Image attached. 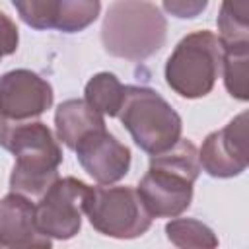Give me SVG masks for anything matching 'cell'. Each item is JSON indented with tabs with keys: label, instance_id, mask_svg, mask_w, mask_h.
Masks as SVG:
<instances>
[{
	"label": "cell",
	"instance_id": "3",
	"mask_svg": "<svg viewBox=\"0 0 249 249\" xmlns=\"http://www.w3.org/2000/svg\"><path fill=\"white\" fill-rule=\"evenodd\" d=\"M117 117L130 132L134 144L150 156L171 148L183 132L179 113L156 89L146 86H126Z\"/></svg>",
	"mask_w": 249,
	"mask_h": 249
},
{
	"label": "cell",
	"instance_id": "6",
	"mask_svg": "<svg viewBox=\"0 0 249 249\" xmlns=\"http://www.w3.org/2000/svg\"><path fill=\"white\" fill-rule=\"evenodd\" d=\"M91 187L76 177H58L35 204V222L51 239H72L82 228L84 206Z\"/></svg>",
	"mask_w": 249,
	"mask_h": 249
},
{
	"label": "cell",
	"instance_id": "5",
	"mask_svg": "<svg viewBox=\"0 0 249 249\" xmlns=\"http://www.w3.org/2000/svg\"><path fill=\"white\" fill-rule=\"evenodd\" d=\"M84 214L95 231L115 239L140 237L154 220L136 189L111 185L91 187Z\"/></svg>",
	"mask_w": 249,
	"mask_h": 249
},
{
	"label": "cell",
	"instance_id": "2",
	"mask_svg": "<svg viewBox=\"0 0 249 249\" xmlns=\"http://www.w3.org/2000/svg\"><path fill=\"white\" fill-rule=\"evenodd\" d=\"M167 37V21L150 0H115L101 25V43L113 56L144 60L156 54Z\"/></svg>",
	"mask_w": 249,
	"mask_h": 249
},
{
	"label": "cell",
	"instance_id": "1",
	"mask_svg": "<svg viewBox=\"0 0 249 249\" xmlns=\"http://www.w3.org/2000/svg\"><path fill=\"white\" fill-rule=\"evenodd\" d=\"M0 146L16 158L10 175L12 193L37 200L58 179L62 150L45 123L0 119Z\"/></svg>",
	"mask_w": 249,
	"mask_h": 249
},
{
	"label": "cell",
	"instance_id": "13",
	"mask_svg": "<svg viewBox=\"0 0 249 249\" xmlns=\"http://www.w3.org/2000/svg\"><path fill=\"white\" fill-rule=\"evenodd\" d=\"M124 93H126V86H123L115 74L99 72L93 78H89V82L86 84L84 99L101 115L117 117L123 107Z\"/></svg>",
	"mask_w": 249,
	"mask_h": 249
},
{
	"label": "cell",
	"instance_id": "14",
	"mask_svg": "<svg viewBox=\"0 0 249 249\" xmlns=\"http://www.w3.org/2000/svg\"><path fill=\"white\" fill-rule=\"evenodd\" d=\"M216 23L222 47L249 45V0H222Z\"/></svg>",
	"mask_w": 249,
	"mask_h": 249
},
{
	"label": "cell",
	"instance_id": "7",
	"mask_svg": "<svg viewBox=\"0 0 249 249\" xmlns=\"http://www.w3.org/2000/svg\"><path fill=\"white\" fill-rule=\"evenodd\" d=\"M200 169L210 177L230 179L241 175L249 165V115L233 117L224 128L210 132L198 150Z\"/></svg>",
	"mask_w": 249,
	"mask_h": 249
},
{
	"label": "cell",
	"instance_id": "9",
	"mask_svg": "<svg viewBox=\"0 0 249 249\" xmlns=\"http://www.w3.org/2000/svg\"><path fill=\"white\" fill-rule=\"evenodd\" d=\"M193 185L187 175L150 161L136 191L152 218H175L191 206Z\"/></svg>",
	"mask_w": 249,
	"mask_h": 249
},
{
	"label": "cell",
	"instance_id": "16",
	"mask_svg": "<svg viewBox=\"0 0 249 249\" xmlns=\"http://www.w3.org/2000/svg\"><path fill=\"white\" fill-rule=\"evenodd\" d=\"M165 233L167 239L183 249L196 247V249H214L218 247V237L216 233L202 224L200 220L195 218H171L165 224Z\"/></svg>",
	"mask_w": 249,
	"mask_h": 249
},
{
	"label": "cell",
	"instance_id": "12",
	"mask_svg": "<svg viewBox=\"0 0 249 249\" xmlns=\"http://www.w3.org/2000/svg\"><path fill=\"white\" fill-rule=\"evenodd\" d=\"M54 126L58 140L74 150L76 144L91 130L107 128L105 115L93 109L86 99H66L56 107L54 113Z\"/></svg>",
	"mask_w": 249,
	"mask_h": 249
},
{
	"label": "cell",
	"instance_id": "20",
	"mask_svg": "<svg viewBox=\"0 0 249 249\" xmlns=\"http://www.w3.org/2000/svg\"><path fill=\"white\" fill-rule=\"evenodd\" d=\"M18 43H19V33L16 23L10 19V16L0 12V58L14 54L18 51Z\"/></svg>",
	"mask_w": 249,
	"mask_h": 249
},
{
	"label": "cell",
	"instance_id": "15",
	"mask_svg": "<svg viewBox=\"0 0 249 249\" xmlns=\"http://www.w3.org/2000/svg\"><path fill=\"white\" fill-rule=\"evenodd\" d=\"M222 76L228 93L233 99L247 101L249 88V45L222 47Z\"/></svg>",
	"mask_w": 249,
	"mask_h": 249
},
{
	"label": "cell",
	"instance_id": "18",
	"mask_svg": "<svg viewBox=\"0 0 249 249\" xmlns=\"http://www.w3.org/2000/svg\"><path fill=\"white\" fill-rule=\"evenodd\" d=\"M23 23L37 31L54 29L58 0H12Z\"/></svg>",
	"mask_w": 249,
	"mask_h": 249
},
{
	"label": "cell",
	"instance_id": "8",
	"mask_svg": "<svg viewBox=\"0 0 249 249\" xmlns=\"http://www.w3.org/2000/svg\"><path fill=\"white\" fill-rule=\"evenodd\" d=\"M53 99V86L27 68L0 76V119L14 123L37 119L51 109Z\"/></svg>",
	"mask_w": 249,
	"mask_h": 249
},
{
	"label": "cell",
	"instance_id": "4",
	"mask_svg": "<svg viewBox=\"0 0 249 249\" xmlns=\"http://www.w3.org/2000/svg\"><path fill=\"white\" fill-rule=\"evenodd\" d=\"M222 72V43L208 29L185 35L165 62V82L181 97L198 99L212 91Z\"/></svg>",
	"mask_w": 249,
	"mask_h": 249
},
{
	"label": "cell",
	"instance_id": "11",
	"mask_svg": "<svg viewBox=\"0 0 249 249\" xmlns=\"http://www.w3.org/2000/svg\"><path fill=\"white\" fill-rule=\"evenodd\" d=\"M53 239L41 233L35 222V204L31 198L8 193L0 200V247H51Z\"/></svg>",
	"mask_w": 249,
	"mask_h": 249
},
{
	"label": "cell",
	"instance_id": "19",
	"mask_svg": "<svg viewBox=\"0 0 249 249\" xmlns=\"http://www.w3.org/2000/svg\"><path fill=\"white\" fill-rule=\"evenodd\" d=\"M161 2H163V10L179 19L198 18L208 6V0H161Z\"/></svg>",
	"mask_w": 249,
	"mask_h": 249
},
{
	"label": "cell",
	"instance_id": "10",
	"mask_svg": "<svg viewBox=\"0 0 249 249\" xmlns=\"http://www.w3.org/2000/svg\"><path fill=\"white\" fill-rule=\"evenodd\" d=\"M82 169L99 185L121 181L130 169V150L107 128L88 132L74 148Z\"/></svg>",
	"mask_w": 249,
	"mask_h": 249
},
{
	"label": "cell",
	"instance_id": "17",
	"mask_svg": "<svg viewBox=\"0 0 249 249\" xmlns=\"http://www.w3.org/2000/svg\"><path fill=\"white\" fill-rule=\"evenodd\" d=\"M101 12V0H58L54 29L78 33L89 27Z\"/></svg>",
	"mask_w": 249,
	"mask_h": 249
}]
</instances>
